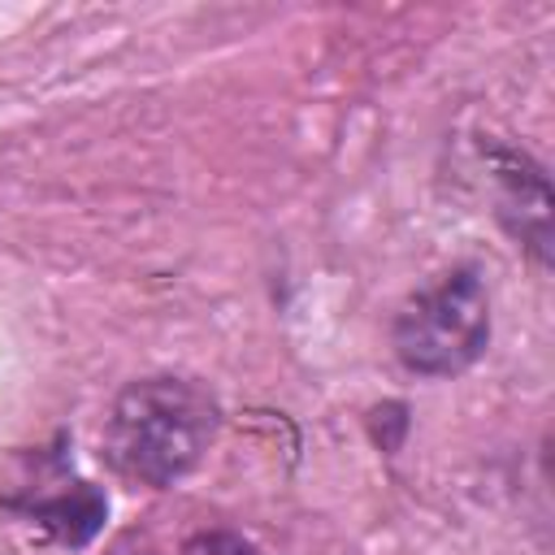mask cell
I'll return each mask as SVG.
<instances>
[{
  "label": "cell",
  "instance_id": "obj_3",
  "mask_svg": "<svg viewBox=\"0 0 555 555\" xmlns=\"http://www.w3.org/2000/svg\"><path fill=\"white\" fill-rule=\"evenodd\" d=\"M486 169L494 178V199H499V221L507 234L538 260L551 264V182L546 169L503 143L486 147Z\"/></svg>",
  "mask_w": 555,
  "mask_h": 555
},
{
  "label": "cell",
  "instance_id": "obj_2",
  "mask_svg": "<svg viewBox=\"0 0 555 555\" xmlns=\"http://www.w3.org/2000/svg\"><path fill=\"white\" fill-rule=\"evenodd\" d=\"M399 364L416 377H455L490 347V291L477 264H455L416 286L390 325Z\"/></svg>",
  "mask_w": 555,
  "mask_h": 555
},
{
  "label": "cell",
  "instance_id": "obj_4",
  "mask_svg": "<svg viewBox=\"0 0 555 555\" xmlns=\"http://www.w3.org/2000/svg\"><path fill=\"white\" fill-rule=\"evenodd\" d=\"M0 507L26 516L30 525H39L61 546H87L104 529V520H108L104 490L82 481V477H56L52 490L13 494V499H0Z\"/></svg>",
  "mask_w": 555,
  "mask_h": 555
},
{
  "label": "cell",
  "instance_id": "obj_1",
  "mask_svg": "<svg viewBox=\"0 0 555 555\" xmlns=\"http://www.w3.org/2000/svg\"><path fill=\"white\" fill-rule=\"evenodd\" d=\"M217 429L221 408L199 382L173 373L139 377L117 390L104 416L100 455L121 481L165 490L204 460Z\"/></svg>",
  "mask_w": 555,
  "mask_h": 555
},
{
  "label": "cell",
  "instance_id": "obj_5",
  "mask_svg": "<svg viewBox=\"0 0 555 555\" xmlns=\"http://www.w3.org/2000/svg\"><path fill=\"white\" fill-rule=\"evenodd\" d=\"M182 555H264V551L234 529H204V533L186 538Z\"/></svg>",
  "mask_w": 555,
  "mask_h": 555
}]
</instances>
